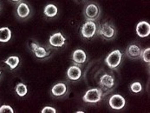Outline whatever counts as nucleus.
Segmentation results:
<instances>
[{
	"label": "nucleus",
	"mask_w": 150,
	"mask_h": 113,
	"mask_svg": "<svg viewBox=\"0 0 150 113\" xmlns=\"http://www.w3.org/2000/svg\"><path fill=\"white\" fill-rule=\"evenodd\" d=\"M11 38V31L8 27L0 28V42L7 43Z\"/></svg>",
	"instance_id": "obj_18"
},
{
	"label": "nucleus",
	"mask_w": 150,
	"mask_h": 113,
	"mask_svg": "<svg viewBox=\"0 0 150 113\" xmlns=\"http://www.w3.org/2000/svg\"><path fill=\"white\" fill-rule=\"evenodd\" d=\"M81 77H82V70L80 66L76 65H73L69 67L67 70V78L69 81H77L80 79Z\"/></svg>",
	"instance_id": "obj_13"
},
{
	"label": "nucleus",
	"mask_w": 150,
	"mask_h": 113,
	"mask_svg": "<svg viewBox=\"0 0 150 113\" xmlns=\"http://www.w3.org/2000/svg\"><path fill=\"white\" fill-rule=\"evenodd\" d=\"M96 33L105 40H112L116 36V29L111 23L105 22L97 26Z\"/></svg>",
	"instance_id": "obj_1"
},
{
	"label": "nucleus",
	"mask_w": 150,
	"mask_h": 113,
	"mask_svg": "<svg viewBox=\"0 0 150 113\" xmlns=\"http://www.w3.org/2000/svg\"><path fill=\"white\" fill-rule=\"evenodd\" d=\"M69 92V87L66 83L64 82H59L56 84L50 90V94L52 97L60 98L65 97Z\"/></svg>",
	"instance_id": "obj_8"
},
{
	"label": "nucleus",
	"mask_w": 150,
	"mask_h": 113,
	"mask_svg": "<svg viewBox=\"0 0 150 113\" xmlns=\"http://www.w3.org/2000/svg\"><path fill=\"white\" fill-rule=\"evenodd\" d=\"M122 59V53L120 50H115L110 52L105 58V63L112 70L116 69L120 65Z\"/></svg>",
	"instance_id": "obj_4"
},
{
	"label": "nucleus",
	"mask_w": 150,
	"mask_h": 113,
	"mask_svg": "<svg viewBox=\"0 0 150 113\" xmlns=\"http://www.w3.org/2000/svg\"><path fill=\"white\" fill-rule=\"evenodd\" d=\"M101 15V10L97 4L88 3L87 4L83 9V17L86 21H96L99 19Z\"/></svg>",
	"instance_id": "obj_2"
},
{
	"label": "nucleus",
	"mask_w": 150,
	"mask_h": 113,
	"mask_svg": "<svg viewBox=\"0 0 150 113\" xmlns=\"http://www.w3.org/2000/svg\"><path fill=\"white\" fill-rule=\"evenodd\" d=\"M57 13H58V9L53 4H47L44 7V9H43V14L48 18H55L57 15Z\"/></svg>",
	"instance_id": "obj_15"
},
{
	"label": "nucleus",
	"mask_w": 150,
	"mask_h": 113,
	"mask_svg": "<svg viewBox=\"0 0 150 113\" xmlns=\"http://www.w3.org/2000/svg\"><path fill=\"white\" fill-rule=\"evenodd\" d=\"M141 58L147 64H149L150 62V48L148 47L147 49H145L144 50L142 51V55H141Z\"/></svg>",
	"instance_id": "obj_20"
},
{
	"label": "nucleus",
	"mask_w": 150,
	"mask_h": 113,
	"mask_svg": "<svg viewBox=\"0 0 150 113\" xmlns=\"http://www.w3.org/2000/svg\"><path fill=\"white\" fill-rule=\"evenodd\" d=\"M34 55L36 58H39V59H45V58H48L50 56V50H47L46 48H44L42 45H38L35 50L33 51Z\"/></svg>",
	"instance_id": "obj_16"
},
{
	"label": "nucleus",
	"mask_w": 150,
	"mask_h": 113,
	"mask_svg": "<svg viewBox=\"0 0 150 113\" xmlns=\"http://www.w3.org/2000/svg\"><path fill=\"white\" fill-rule=\"evenodd\" d=\"M99 85H100V89H102L103 92L107 91L108 94L109 91H112V90L115 86V77L108 73L103 74L99 79Z\"/></svg>",
	"instance_id": "obj_6"
},
{
	"label": "nucleus",
	"mask_w": 150,
	"mask_h": 113,
	"mask_svg": "<svg viewBox=\"0 0 150 113\" xmlns=\"http://www.w3.org/2000/svg\"><path fill=\"white\" fill-rule=\"evenodd\" d=\"M136 34L140 37V38H147L149 37L150 34V24L149 23L146 22V21H141L137 23L136 28Z\"/></svg>",
	"instance_id": "obj_14"
},
{
	"label": "nucleus",
	"mask_w": 150,
	"mask_h": 113,
	"mask_svg": "<svg viewBox=\"0 0 150 113\" xmlns=\"http://www.w3.org/2000/svg\"><path fill=\"white\" fill-rule=\"evenodd\" d=\"M130 90L134 93H140L142 90V86L140 82H134L131 84L130 85Z\"/></svg>",
	"instance_id": "obj_21"
},
{
	"label": "nucleus",
	"mask_w": 150,
	"mask_h": 113,
	"mask_svg": "<svg viewBox=\"0 0 150 113\" xmlns=\"http://www.w3.org/2000/svg\"><path fill=\"white\" fill-rule=\"evenodd\" d=\"M77 113H83V112H82V111H79V112H76Z\"/></svg>",
	"instance_id": "obj_26"
},
{
	"label": "nucleus",
	"mask_w": 150,
	"mask_h": 113,
	"mask_svg": "<svg viewBox=\"0 0 150 113\" xmlns=\"http://www.w3.org/2000/svg\"><path fill=\"white\" fill-rule=\"evenodd\" d=\"M108 104L113 110H122L125 107L126 104V100L125 98L119 94H115L111 96V97L108 100Z\"/></svg>",
	"instance_id": "obj_9"
},
{
	"label": "nucleus",
	"mask_w": 150,
	"mask_h": 113,
	"mask_svg": "<svg viewBox=\"0 0 150 113\" xmlns=\"http://www.w3.org/2000/svg\"><path fill=\"white\" fill-rule=\"evenodd\" d=\"M41 112H42V113H46V112L56 113V112H57V110H56L55 108L51 107V106H45V107L43 108V110L41 111Z\"/></svg>",
	"instance_id": "obj_23"
},
{
	"label": "nucleus",
	"mask_w": 150,
	"mask_h": 113,
	"mask_svg": "<svg viewBox=\"0 0 150 113\" xmlns=\"http://www.w3.org/2000/svg\"><path fill=\"white\" fill-rule=\"evenodd\" d=\"M142 51V50L139 45L136 44H131L127 47V49L125 50V54L130 59L136 60V59L141 58Z\"/></svg>",
	"instance_id": "obj_12"
},
{
	"label": "nucleus",
	"mask_w": 150,
	"mask_h": 113,
	"mask_svg": "<svg viewBox=\"0 0 150 113\" xmlns=\"http://www.w3.org/2000/svg\"><path fill=\"white\" fill-rule=\"evenodd\" d=\"M14 113V110L12 109V107H11L8 104H3L0 107V113Z\"/></svg>",
	"instance_id": "obj_22"
},
{
	"label": "nucleus",
	"mask_w": 150,
	"mask_h": 113,
	"mask_svg": "<svg viewBox=\"0 0 150 113\" xmlns=\"http://www.w3.org/2000/svg\"><path fill=\"white\" fill-rule=\"evenodd\" d=\"M16 16L20 20H25L30 16V8L29 4L23 1H21L17 4L16 7Z\"/></svg>",
	"instance_id": "obj_7"
},
{
	"label": "nucleus",
	"mask_w": 150,
	"mask_h": 113,
	"mask_svg": "<svg viewBox=\"0 0 150 113\" xmlns=\"http://www.w3.org/2000/svg\"><path fill=\"white\" fill-rule=\"evenodd\" d=\"M82 1H85V0H82Z\"/></svg>",
	"instance_id": "obj_28"
},
{
	"label": "nucleus",
	"mask_w": 150,
	"mask_h": 113,
	"mask_svg": "<svg viewBox=\"0 0 150 113\" xmlns=\"http://www.w3.org/2000/svg\"><path fill=\"white\" fill-rule=\"evenodd\" d=\"M71 60L74 63V65H76L80 67L83 66L87 61V55L85 51L82 49H76L72 53Z\"/></svg>",
	"instance_id": "obj_11"
},
{
	"label": "nucleus",
	"mask_w": 150,
	"mask_h": 113,
	"mask_svg": "<svg viewBox=\"0 0 150 113\" xmlns=\"http://www.w3.org/2000/svg\"><path fill=\"white\" fill-rule=\"evenodd\" d=\"M11 2H12V3H14V4H18V3H20L21 1H23V0H10Z\"/></svg>",
	"instance_id": "obj_25"
},
{
	"label": "nucleus",
	"mask_w": 150,
	"mask_h": 113,
	"mask_svg": "<svg viewBox=\"0 0 150 113\" xmlns=\"http://www.w3.org/2000/svg\"><path fill=\"white\" fill-rule=\"evenodd\" d=\"M103 96H105V94L102 89L93 88L86 91L83 97V100L87 104H97L103 99Z\"/></svg>",
	"instance_id": "obj_3"
},
{
	"label": "nucleus",
	"mask_w": 150,
	"mask_h": 113,
	"mask_svg": "<svg viewBox=\"0 0 150 113\" xmlns=\"http://www.w3.org/2000/svg\"><path fill=\"white\" fill-rule=\"evenodd\" d=\"M15 91H16V93H17V95L18 97H25L28 94V87H27V85L25 84L19 83V84H18L16 85Z\"/></svg>",
	"instance_id": "obj_19"
},
{
	"label": "nucleus",
	"mask_w": 150,
	"mask_h": 113,
	"mask_svg": "<svg viewBox=\"0 0 150 113\" xmlns=\"http://www.w3.org/2000/svg\"><path fill=\"white\" fill-rule=\"evenodd\" d=\"M65 43H66V38L60 31L50 35L49 38V45L54 48H62L65 45Z\"/></svg>",
	"instance_id": "obj_10"
},
{
	"label": "nucleus",
	"mask_w": 150,
	"mask_h": 113,
	"mask_svg": "<svg viewBox=\"0 0 150 113\" xmlns=\"http://www.w3.org/2000/svg\"><path fill=\"white\" fill-rule=\"evenodd\" d=\"M1 75H2V70H0V77H1Z\"/></svg>",
	"instance_id": "obj_27"
},
{
	"label": "nucleus",
	"mask_w": 150,
	"mask_h": 113,
	"mask_svg": "<svg viewBox=\"0 0 150 113\" xmlns=\"http://www.w3.org/2000/svg\"><path fill=\"white\" fill-rule=\"evenodd\" d=\"M38 45H39V44H38L37 41H32V42H30V43H29L28 46H29L30 50L33 52V51L35 50V49H36Z\"/></svg>",
	"instance_id": "obj_24"
},
{
	"label": "nucleus",
	"mask_w": 150,
	"mask_h": 113,
	"mask_svg": "<svg viewBox=\"0 0 150 113\" xmlns=\"http://www.w3.org/2000/svg\"><path fill=\"white\" fill-rule=\"evenodd\" d=\"M97 32V24L95 21H86L81 27V35L86 39L93 38Z\"/></svg>",
	"instance_id": "obj_5"
},
{
	"label": "nucleus",
	"mask_w": 150,
	"mask_h": 113,
	"mask_svg": "<svg viewBox=\"0 0 150 113\" xmlns=\"http://www.w3.org/2000/svg\"><path fill=\"white\" fill-rule=\"evenodd\" d=\"M19 63H20V58L18 56H10L9 58H7L4 60V64L6 65H8L10 70H15L18 67Z\"/></svg>",
	"instance_id": "obj_17"
}]
</instances>
